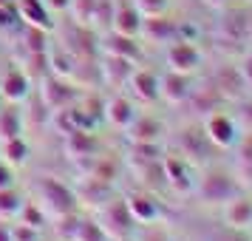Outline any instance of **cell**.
Instances as JSON below:
<instances>
[{
  "instance_id": "6da1fadb",
  "label": "cell",
  "mask_w": 252,
  "mask_h": 241,
  "mask_svg": "<svg viewBox=\"0 0 252 241\" xmlns=\"http://www.w3.org/2000/svg\"><path fill=\"white\" fill-rule=\"evenodd\" d=\"M37 196H40V202H43V210H46V216H65V213H74V205H77V193L71 190L68 184L57 182V179H40L37 182Z\"/></svg>"
},
{
  "instance_id": "7a4b0ae2",
  "label": "cell",
  "mask_w": 252,
  "mask_h": 241,
  "mask_svg": "<svg viewBox=\"0 0 252 241\" xmlns=\"http://www.w3.org/2000/svg\"><path fill=\"white\" fill-rule=\"evenodd\" d=\"M77 97H80V91L71 85V82H65L63 77H48V80H43V88H40V100H43V105H46L48 111H63V108H68V105L77 103Z\"/></svg>"
},
{
  "instance_id": "3957f363",
  "label": "cell",
  "mask_w": 252,
  "mask_h": 241,
  "mask_svg": "<svg viewBox=\"0 0 252 241\" xmlns=\"http://www.w3.org/2000/svg\"><path fill=\"white\" fill-rule=\"evenodd\" d=\"M0 97L12 105L26 103L32 97V77L20 69H9L3 74V80H0Z\"/></svg>"
},
{
  "instance_id": "277c9868",
  "label": "cell",
  "mask_w": 252,
  "mask_h": 241,
  "mask_svg": "<svg viewBox=\"0 0 252 241\" xmlns=\"http://www.w3.org/2000/svg\"><path fill=\"white\" fill-rule=\"evenodd\" d=\"M17 17L32 29H43V32H54V14L46 9L43 0H14Z\"/></svg>"
},
{
  "instance_id": "5b68a950",
  "label": "cell",
  "mask_w": 252,
  "mask_h": 241,
  "mask_svg": "<svg viewBox=\"0 0 252 241\" xmlns=\"http://www.w3.org/2000/svg\"><path fill=\"white\" fill-rule=\"evenodd\" d=\"M102 230L105 236H125L130 224H133V216H130V210H127L125 202H114V205H108L102 210Z\"/></svg>"
},
{
  "instance_id": "8992f818",
  "label": "cell",
  "mask_w": 252,
  "mask_h": 241,
  "mask_svg": "<svg viewBox=\"0 0 252 241\" xmlns=\"http://www.w3.org/2000/svg\"><path fill=\"white\" fill-rule=\"evenodd\" d=\"M29 142L23 137H12V139H3V145H0V159L6 162L9 168H23L26 162H29Z\"/></svg>"
},
{
  "instance_id": "52a82bcc",
  "label": "cell",
  "mask_w": 252,
  "mask_h": 241,
  "mask_svg": "<svg viewBox=\"0 0 252 241\" xmlns=\"http://www.w3.org/2000/svg\"><path fill=\"white\" fill-rule=\"evenodd\" d=\"M111 23H114L116 34H127V37H133L139 29H142V20H139L136 6H119V12L111 17Z\"/></svg>"
},
{
  "instance_id": "ba28073f",
  "label": "cell",
  "mask_w": 252,
  "mask_h": 241,
  "mask_svg": "<svg viewBox=\"0 0 252 241\" xmlns=\"http://www.w3.org/2000/svg\"><path fill=\"white\" fill-rule=\"evenodd\" d=\"M23 134V114L9 103V108H0V142Z\"/></svg>"
},
{
  "instance_id": "9c48e42d",
  "label": "cell",
  "mask_w": 252,
  "mask_h": 241,
  "mask_svg": "<svg viewBox=\"0 0 252 241\" xmlns=\"http://www.w3.org/2000/svg\"><path fill=\"white\" fill-rule=\"evenodd\" d=\"M167 60H170V66L176 71H190L198 63V51H195L190 43H176V46H170V51H167Z\"/></svg>"
},
{
  "instance_id": "30bf717a",
  "label": "cell",
  "mask_w": 252,
  "mask_h": 241,
  "mask_svg": "<svg viewBox=\"0 0 252 241\" xmlns=\"http://www.w3.org/2000/svg\"><path fill=\"white\" fill-rule=\"evenodd\" d=\"M26 199L14 187H0V221H9V218H17V213L23 210Z\"/></svg>"
},
{
  "instance_id": "8fae6325",
  "label": "cell",
  "mask_w": 252,
  "mask_h": 241,
  "mask_svg": "<svg viewBox=\"0 0 252 241\" xmlns=\"http://www.w3.org/2000/svg\"><path fill=\"white\" fill-rule=\"evenodd\" d=\"M108 119L119 128H130V122L136 119V111H133V105L127 103L125 97H116L108 103Z\"/></svg>"
},
{
  "instance_id": "7c38bea8",
  "label": "cell",
  "mask_w": 252,
  "mask_h": 241,
  "mask_svg": "<svg viewBox=\"0 0 252 241\" xmlns=\"http://www.w3.org/2000/svg\"><path fill=\"white\" fill-rule=\"evenodd\" d=\"M130 85H133V94L142 97V100H156V97H159V80H156L150 71H136V74H130Z\"/></svg>"
},
{
  "instance_id": "4fadbf2b",
  "label": "cell",
  "mask_w": 252,
  "mask_h": 241,
  "mask_svg": "<svg viewBox=\"0 0 252 241\" xmlns=\"http://www.w3.org/2000/svg\"><path fill=\"white\" fill-rule=\"evenodd\" d=\"M17 221H20V224H29V227H34V230L43 233V227L48 224V216H46V210L37 205V202H26L23 210L17 213Z\"/></svg>"
},
{
  "instance_id": "5bb4252c",
  "label": "cell",
  "mask_w": 252,
  "mask_h": 241,
  "mask_svg": "<svg viewBox=\"0 0 252 241\" xmlns=\"http://www.w3.org/2000/svg\"><path fill=\"white\" fill-rule=\"evenodd\" d=\"M65 150H68L71 156H77V159H82V156H91L94 139L88 137L85 131H71V134H68V142H65Z\"/></svg>"
},
{
  "instance_id": "9a60e30c",
  "label": "cell",
  "mask_w": 252,
  "mask_h": 241,
  "mask_svg": "<svg viewBox=\"0 0 252 241\" xmlns=\"http://www.w3.org/2000/svg\"><path fill=\"white\" fill-rule=\"evenodd\" d=\"M125 205H127L130 216L136 218V221H150V218H156V207H153V202L145 199V196H130Z\"/></svg>"
},
{
  "instance_id": "2e32d148",
  "label": "cell",
  "mask_w": 252,
  "mask_h": 241,
  "mask_svg": "<svg viewBox=\"0 0 252 241\" xmlns=\"http://www.w3.org/2000/svg\"><path fill=\"white\" fill-rule=\"evenodd\" d=\"M96 3L99 0H71L68 12L74 14V20L80 26H88L94 20V12H96Z\"/></svg>"
},
{
  "instance_id": "e0dca14e",
  "label": "cell",
  "mask_w": 252,
  "mask_h": 241,
  "mask_svg": "<svg viewBox=\"0 0 252 241\" xmlns=\"http://www.w3.org/2000/svg\"><path fill=\"white\" fill-rule=\"evenodd\" d=\"M108 51L114 54V57H136V43L130 40L127 34H114L111 37V46H108Z\"/></svg>"
},
{
  "instance_id": "ac0fdd59",
  "label": "cell",
  "mask_w": 252,
  "mask_h": 241,
  "mask_svg": "<svg viewBox=\"0 0 252 241\" xmlns=\"http://www.w3.org/2000/svg\"><path fill=\"white\" fill-rule=\"evenodd\" d=\"M46 34L48 32H43V29H32V26H26V48H29V54H46L48 51Z\"/></svg>"
},
{
  "instance_id": "d6986e66",
  "label": "cell",
  "mask_w": 252,
  "mask_h": 241,
  "mask_svg": "<svg viewBox=\"0 0 252 241\" xmlns=\"http://www.w3.org/2000/svg\"><path fill=\"white\" fill-rule=\"evenodd\" d=\"M74 241H105V230L99 221H80Z\"/></svg>"
},
{
  "instance_id": "ffe728a7",
  "label": "cell",
  "mask_w": 252,
  "mask_h": 241,
  "mask_svg": "<svg viewBox=\"0 0 252 241\" xmlns=\"http://www.w3.org/2000/svg\"><path fill=\"white\" fill-rule=\"evenodd\" d=\"M207 131H210V137L216 139V142H221V145H227L229 139H232V137H229V131H232V128H229V122L224 119V116H216V119H210Z\"/></svg>"
},
{
  "instance_id": "44dd1931",
  "label": "cell",
  "mask_w": 252,
  "mask_h": 241,
  "mask_svg": "<svg viewBox=\"0 0 252 241\" xmlns=\"http://www.w3.org/2000/svg\"><path fill=\"white\" fill-rule=\"evenodd\" d=\"M184 85H187V82H184L182 77H167V80H164V88H159V91L167 94L173 103H176V100H182L184 94H187V88H184Z\"/></svg>"
},
{
  "instance_id": "7402d4cb",
  "label": "cell",
  "mask_w": 252,
  "mask_h": 241,
  "mask_svg": "<svg viewBox=\"0 0 252 241\" xmlns=\"http://www.w3.org/2000/svg\"><path fill=\"white\" fill-rule=\"evenodd\" d=\"M133 6H136L139 14H148V17H156V14L164 12V6H167V0H133Z\"/></svg>"
},
{
  "instance_id": "603a6c76",
  "label": "cell",
  "mask_w": 252,
  "mask_h": 241,
  "mask_svg": "<svg viewBox=\"0 0 252 241\" xmlns=\"http://www.w3.org/2000/svg\"><path fill=\"white\" fill-rule=\"evenodd\" d=\"M12 236H14V241H37L40 239V230H34V227H29V224H14L12 227Z\"/></svg>"
},
{
  "instance_id": "cb8c5ba5",
  "label": "cell",
  "mask_w": 252,
  "mask_h": 241,
  "mask_svg": "<svg viewBox=\"0 0 252 241\" xmlns=\"http://www.w3.org/2000/svg\"><path fill=\"white\" fill-rule=\"evenodd\" d=\"M46 3V9L51 14H60V12H68V6H71V0H43Z\"/></svg>"
},
{
  "instance_id": "d4e9b609",
  "label": "cell",
  "mask_w": 252,
  "mask_h": 241,
  "mask_svg": "<svg viewBox=\"0 0 252 241\" xmlns=\"http://www.w3.org/2000/svg\"><path fill=\"white\" fill-rule=\"evenodd\" d=\"M14 176H12V168L6 165V162L0 159V187H12Z\"/></svg>"
},
{
  "instance_id": "484cf974",
  "label": "cell",
  "mask_w": 252,
  "mask_h": 241,
  "mask_svg": "<svg viewBox=\"0 0 252 241\" xmlns=\"http://www.w3.org/2000/svg\"><path fill=\"white\" fill-rule=\"evenodd\" d=\"M12 23H14L12 9H3V6H0V29H12Z\"/></svg>"
},
{
  "instance_id": "4316f807",
  "label": "cell",
  "mask_w": 252,
  "mask_h": 241,
  "mask_svg": "<svg viewBox=\"0 0 252 241\" xmlns=\"http://www.w3.org/2000/svg\"><path fill=\"white\" fill-rule=\"evenodd\" d=\"M0 241H14V236H12V227H6V224H0Z\"/></svg>"
},
{
  "instance_id": "83f0119b",
  "label": "cell",
  "mask_w": 252,
  "mask_h": 241,
  "mask_svg": "<svg viewBox=\"0 0 252 241\" xmlns=\"http://www.w3.org/2000/svg\"><path fill=\"white\" fill-rule=\"evenodd\" d=\"M12 3H14V0H0V6H3V9H9Z\"/></svg>"
}]
</instances>
